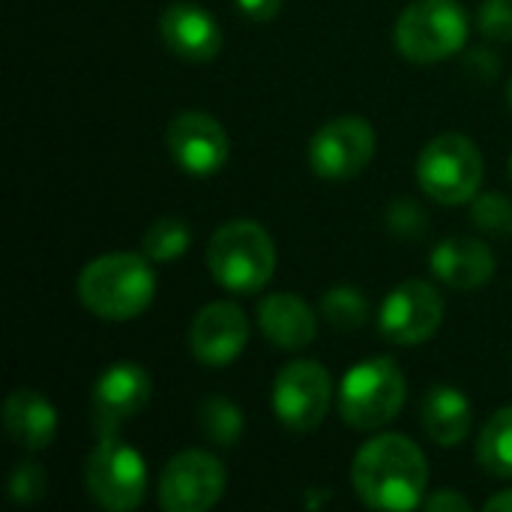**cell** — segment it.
Returning <instances> with one entry per match:
<instances>
[{"instance_id":"cell-1","label":"cell","mask_w":512,"mask_h":512,"mask_svg":"<svg viewBox=\"0 0 512 512\" xmlns=\"http://www.w3.org/2000/svg\"><path fill=\"white\" fill-rule=\"evenodd\" d=\"M351 483L372 510H414L423 504L429 465L423 450L405 435H378L354 456Z\"/></svg>"},{"instance_id":"cell-2","label":"cell","mask_w":512,"mask_h":512,"mask_svg":"<svg viewBox=\"0 0 512 512\" xmlns=\"http://www.w3.org/2000/svg\"><path fill=\"white\" fill-rule=\"evenodd\" d=\"M147 255L111 252L90 261L78 276L81 303L105 321H129L156 297V276Z\"/></svg>"},{"instance_id":"cell-3","label":"cell","mask_w":512,"mask_h":512,"mask_svg":"<svg viewBox=\"0 0 512 512\" xmlns=\"http://www.w3.org/2000/svg\"><path fill=\"white\" fill-rule=\"evenodd\" d=\"M207 267L222 288L234 294H255L276 270V246L258 222L234 219L210 237Z\"/></svg>"},{"instance_id":"cell-4","label":"cell","mask_w":512,"mask_h":512,"mask_svg":"<svg viewBox=\"0 0 512 512\" xmlns=\"http://www.w3.org/2000/svg\"><path fill=\"white\" fill-rule=\"evenodd\" d=\"M405 375L393 357L357 363L339 387V414L351 429H381L393 423L405 405Z\"/></svg>"},{"instance_id":"cell-5","label":"cell","mask_w":512,"mask_h":512,"mask_svg":"<svg viewBox=\"0 0 512 512\" xmlns=\"http://www.w3.org/2000/svg\"><path fill=\"white\" fill-rule=\"evenodd\" d=\"M468 15L459 0H414L396 21V48L414 63H438L462 51Z\"/></svg>"},{"instance_id":"cell-6","label":"cell","mask_w":512,"mask_h":512,"mask_svg":"<svg viewBox=\"0 0 512 512\" xmlns=\"http://www.w3.org/2000/svg\"><path fill=\"white\" fill-rule=\"evenodd\" d=\"M417 180L423 192L438 204L474 201L483 183V156L471 138L444 132L423 147L417 159Z\"/></svg>"},{"instance_id":"cell-7","label":"cell","mask_w":512,"mask_h":512,"mask_svg":"<svg viewBox=\"0 0 512 512\" xmlns=\"http://www.w3.org/2000/svg\"><path fill=\"white\" fill-rule=\"evenodd\" d=\"M84 483L99 507L111 512H129L144 501L147 468L135 447H129L114 435H102V441L87 456Z\"/></svg>"},{"instance_id":"cell-8","label":"cell","mask_w":512,"mask_h":512,"mask_svg":"<svg viewBox=\"0 0 512 512\" xmlns=\"http://www.w3.org/2000/svg\"><path fill=\"white\" fill-rule=\"evenodd\" d=\"M333 402L330 372L318 360L288 363L273 384V411L282 426L294 432H312L324 423Z\"/></svg>"},{"instance_id":"cell-9","label":"cell","mask_w":512,"mask_h":512,"mask_svg":"<svg viewBox=\"0 0 512 512\" xmlns=\"http://www.w3.org/2000/svg\"><path fill=\"white\" fill-rule=\"evenodd\" d=\"M225 468L204 450L177 453L159 480V507L165 512H204L225 495Z\"/></svg>"},{"instance_id":"cell-10","label":"cell","mask_w":512,"mask_h":512,"mask_svg":"<svg viewBox=\"0 0 512 512\" xmlns=\"http://www.w3.org/2000/svg\"><path fill=\"white\" fill-rule=\"evenodd\" d=\"M375 156V129L363 117H336L309 141V165L321 180H351Z\"/></svg>"},{"instance_id":"cell-11","label":"cell","mask_w":512,"mask_h":512,"mask_svg":"<svg viewBox=\"0 0 512 512\" xmlns=\"http://www.w3.org/2000/svg\"><path fill=\"white\" fill-rule=\"evenodd\" d=\"M441 321H444L441 294L423 279H408L387 294L378 315V330L393 345L414 348L432 339Z\"/></svg>"},{"instance_id":"cell-12","label":"cell","mask_w":512,"mask_h":512,"mask_svg":"<svg viewBox=\"0 0 512 512\" xmlns=\"http://www.w3.org/2000/svg\"><path fill=\"white\" fill-rule=\"evenodd\" d=\"M171 159L192 177H213L228 162V135L222 123L204 111H183L165 129Z\"/></svg>"},{"instance_id":"cell-13","label":"cell","mask_w":512,"mask_h":512,"mask_svg":"<svg viewBox=\"0 0 512 512\" xmlns=\"http://www.w3.org/2000/svg\"><path fill=\"white\" fill-rule=\"evenodd\" d=\"M150 375L138 363H111L93 384V423L102 435H114L138 417L150 402Z\"/></svg>"},{"instance_id":"cell-14","label":"cell","mask_w":512,"mask_h":512,"mask_svg":"<svg viewBox=\"0 0 512 512\" xmlns=\"http://www.w3.org/2000/svg\"><path fill=\"white\" fill-rule=\"evenodd\" d=\"M249 342V321L237 303L219 300L204 306L189 327V348L204 366L231 363Z\"/></svg>"},{"instance_id":"cell-15","label":"cell","mask_w":512,"mask_h":512,"mask_svg":"<svg viewBox=\"0 0 512 512\" xmlns=\"http://www.w3.org/2000/svg\"><path fill=\"white\" fill-rule=\"evenodd\" d=\"M159 33L165 48L186 63H207L222 48V30L216 18L198 3H171L159 15Z\"/></svg>"},{"instance_id":"cell-16","label":"cell","mask_w":512,"mask_h":512,"mask_svg":"<svg viewBox=\"0 0 512 512\" xmlns=\"http://www.w3.org/2000/svg\"><path fill=\"white\" fill-rule=\"evenodd\" d=\"M429 267L444 285L456 291H474L495 276V255L474 237H450L435 246Z\"/></svg>"},{"instance_id":"cell-17","label":"cell","mask_w":512,"mask_h":512,"mask_svg":"<svg viewBox=\"0 0 512 512\" xmlns=\"http://www.w3.org/2000/svg\"><path fill=\"white\" fill-rule=\"evenodd\" d=\"M3 429L18 447L36 453V450L51 447L57 435V411L42 393L15 390L3 402Z\"/></svg>"},{"instance_id":"cell-18","label":"cell","mask_w":512,"mask_h":512,"mask_svg":"<svg viewBox=\"0 0 512 512\" xmlns=\"http://www.w3.org/2000/svg\"><path fill=\"white\" fill-rule=\"evenodd\" d=\"M258 324H261L264 336L276 348H285V351L306 348L318 333L312 309L297 294H270V297H264L261 306H258Z\"/></svg>"},{"instance_id":"cell-19","label":"cell","mask_w":512,"mask_h":512,"mask_svg":"<svg viewBox=\"0 0 512 512\" xmlns=\"http://www.w3.org/2000/svg\"><path fill=\"white\" fill-rule=\"evenodd\" d=\"M474 423L471 402L456 387H435L423 399V429L441 447H456L468 438Z\"/></svg>"},{"instance_id":"cell-20","label":"cell","mask_w":512,"mask_h":512,"mask_svg":"<svg viewBox=\"0 0 512 512\" xmlns=\"http://www.w3.org/2000/svg\"><path fill=\"white\" fill-rule=\"evenodd\" d=\"M477 459L489 474L512 477V408L498 411L486 423L477 444Z\"/></svg>"},{"instance_id":"cell-21","label":"cell","mask_w":512,"mask_h":512,"mask_svg":"<svg viewBox=\"0 0 512 512\" xmlns=\"http://www.w3.org/2000/svg\"><path fill=\"white\" fill-rule=\"evenodd\" d=\"M198 426L204 432V438L210 444H219V447H234L243 435V411L222 399V396H213L207 402H201L198 408Z\"/></svg>"},{"instance_id":"cell-22","label":"cell","mask_w":512,"mask_h":512,"mask_svg":"<svg viewBox=\"0 0 512 512\" xmlns=\"http://www.w3.org/2000/svg\"><path fill=\"white\" fill-rule=\"evenodd\" d=\"M192 243V231L183 219H174V216H165V219H156L144 237H141V249L150 261H177Z\"/></svg>"},{"instance_id":"cell-23","label":"cell","mask_w":512,"mask_h":512,"mask_svg":"<svg viewBox=\"0 0 512 512\" xmlns=\"http://www.w3.org/2000/svg\"><path fill=\"white\" fill-rule=\"evenodd\" d=\"M321 312L324 318L336 327V330H360L369 321V303L357 288H330L321 300Z\"/></svg>"},{"instance_id":"cell-24","label":"cell","mask_w":512,"mask_h":512,"mask_svg":"<svg viewBox=\"0 0 512 512\" xmlns=\"http://www.w3.org/2000/svg\"><path fill=\"white\" fill-rule=\"evenodd\" d=\"M471 219L477 222V228H483L486 234L495 237H510L512 234V201L504 195H480L471 204Z\"/></svg>"},{"instance_id":"cell-25","label":"cell","mask_w":512,"mask_h":512,"mask_svg":"<svg viewBox=\"0 0 512 512\" xmlns=\"http://www.w3.org/2000/svg\"><path fill=\"white\" fill-rule=\"evenodd\" d=\"M48 489V474L36 459H24L15 465L9 477V498L15 504H36Z\"/></svg>"},{"instance_id":"cell-26","label":"cell","mask_w":512,"mask_h":512,"mask_svg":"<svg viewBox=\"0 0 512 512\" xmlns=\"http://www.w3.org/2000/svg\"><path fill=\"white\" fill-rule=\"evenodd\" d=\"M480 30L489 39L512 42V0H483L480 6Z\"/></svg>"},{"instance_id":"cell-27","label":"cell","mask_w":512,"mask_h":512,"mask_svg":"<svg viewBox=\"0 0 512 512\" xmlns=\"http://www.w3.org/2000/svg\"><path fill=\"white\" fill-rule=\"evenodd\" d=\"M240 12L249 15L252 21H270L279 15L282 9V0H237Z\"/></svg>"},{"instance_id":"cell-28","label":"cell","mask_w":512,"mask_h":512,"mask_svg":"<svg viewBox=\"0 0 512 512\" xmlns=\"http://www.w3.org/2000/svg\"><path fill=\"white\" fill-rule=\"evenodd\" d=\"M426 510L429 512H468L471 510V504H468V498H462V495H456V492H435L429 501H426Z\"/></svg>"},{"instance_id":"cell-29","label":"cell","mask_w":512,"mask_h":512,"mask_svg":"<svg viewBox=\"0 0 512 512\" xmlns=\"http://www.w3.org/2000/svg\"><path fill=\"white\" fill-rule=\"evenodd\" d=\"M486 510L489 512H512V489L501 492V495H495V498L486 504Z\"/></svg>"},{"instance_id":"cell-30","label":"cell","mask_w":512,"mask_h":512,"mask_svg":"<svg viewBox=\"0 0 512 512\" xmlns=\"http://www.w3.org/2000/svg\"><path fill=\"white\" fill-rule=\"evenodd\" d=\"M507 96H510V108H512V81H510V90H507Z\"/></svg>"},{"instance_id":"cell-31","label":"cell","mask_w":512,"mask_h":512,"mask_svg":"<svg viewBox=\"0 0 512 512\" xmlns=\"http://www.w3.org/2000/svg\"><path fill=\"white\" fill-rule=\"evenodd\" d=\"M510 171H512V159H510Z\"/></svg>"}]
</instances>
